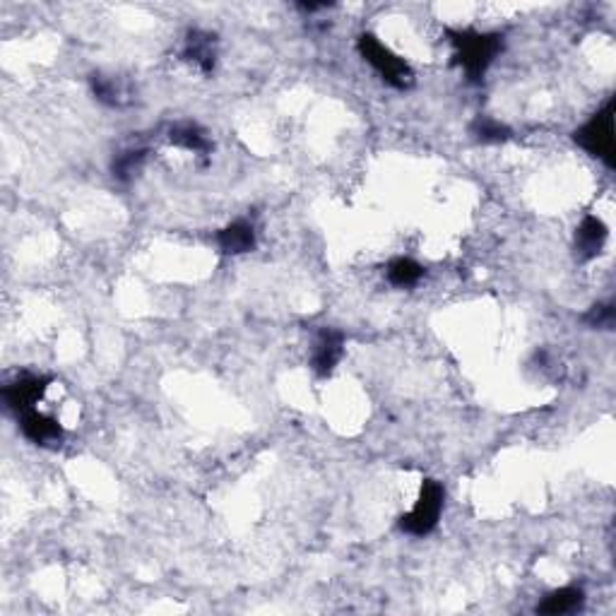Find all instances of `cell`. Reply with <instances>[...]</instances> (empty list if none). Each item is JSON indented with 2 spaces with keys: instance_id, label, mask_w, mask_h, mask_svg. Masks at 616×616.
Returning a JSON list of instances; mask_svg holds the SVG:
<instances>
[{
  "instance_id": "1",
  "label": "cell",
  "mask_w": 616,
  "mask_h": 616,
  "mask_svg": "<svg viewBox=\"0 0 616 616\" xmlns=\"http://www.w3.org/2000/svg\"><path fill=\"white\" fill-rule=\"evenodd\" d=\"M450 41L455 47V61L470 80H479L500 51L499 34H479V31H453Z\"/></svg>"
},
{
  "instance_id": "2",
  "label": "cell",
  "mask_w": 616,
  "mask_h": 616,
  "mask_svg": "<svg viewBox=\"0 0 616 616\" xmlns=\"http://www.w3.org/2000/svg\"><path fill=\"white\" fill-rule=\"evenodd\" d=\"M359 54L364 56V61L371 63L378 75L383 77L385 82L398 90L412 85V70L400 56H395L388 47H383L376 37L364 34L359 37Z\"/></svg>"
},
{
  "instance_id": "3",
  "label": "cell",
  "mask_w": 616,
  "mask_h": 616,
  "mask_svg": "<svg viewBox=\"0 0 616 616\" xmlns=\"http://www.w3.org/2000/svg\"><path fill=\"white\" fill-rule=\"evenodd\" d=\"M441 510H443V486L439 482H424L422 493L416 499L415 509L400 520V527L409 535L424 537L439 525Z\"/></svg>"
},
{
  "instance_id": "4",
  "label": "cell",
  "mask_w": 616,
  "mask_h": 616,
  "mask_svg": "<svg viewBox=\"0 0 616 616\" xmlns=\"http://www.w3.org/2000/svg\"><path fill=\"white\" fill-rule=\"evenodd\" d=\"M576 140L578 145L587 150L593 157H600L607 164H612V154H614V104L609 101L600 114L593 116L576 133Z\"/></svg>"
},
{
  "instance_id": "5",
  "label": "cell",
  "mask_w": 616,
  "mask_h": 616,
  "mask_svg": "<svg viewBox=\"0 0 616 616\" xmlns=\"http://www.w3.org/2000/svg\"><path fill=\"white\" fill-rule=\"evenodd\" d=\"M47 385L48 378L22 376L3 390V398H5L10 407L15 409L17 415H22L27 409H34V405L41 400V395L47 393Z\"/></svg>"
},
{
  "instance_id": "6",
  "label": "cell",
  "mask_w": 616,
  "mask_h": 616,
  "mask_svg": "<svg viewBox=\"0 0 616 616\" xmlns=\"http://www.w3.org/2000/svg\"><path fill=\"white\" fill-rule=\"evenodd\" d=\"M20 426H22V433L31 443L37 446H54V443H61L63 429L61 424L56 422L54 416L41 415L37 409H27L20 415Z\"/></svg>"
},
{
  "instance_id": "7",
  "label": "cell",
  "mask_w": 616,
  "mask_h": 616,
  "mask_svg": "<svg viewBox=\"0 0 616 616\" xmlns=\"http://www.w3.org/2000/svg\"><path fill=\"white\" fill-rule=\"evenodd\" d=\"M342 345H345V335L339 330H321L316 345H313V356H311V366L318 376H330L332 369L338 366L342 359Z\"/></svg>"
},
{
  "instance_id": "8",
  "label": "cell",
  "mask_w": 616,
  "mask_h": 616,
  "mask_svg": "<svg viewBox=\"0 0 616 616\" xmlns=\"http://www.w3.org/2000/svg\"><path fill=\"white\" fill-rule=\"evenodd\" d=\"M604 239H607V227H604V222L593 215L586 217L583 224L578 227L576 234V246L580 258H583V261L595 258V255L600 253V248L604 246Z\"/></svg>"
},
{
  "instance_id": "9",
  "label": "cell",
  "mask_w": 616,
  "mask_h": 616,
  "mask_svg": "<svg viewBox=\"0 0 616 616\" xmlns=\"http://www.w3.org/2000/svg\"><path fill=\"white\" fill-rule=\"evenodd\" d=\"M217 241H219V248H222L224 253H248V251L255 246V231L251 224L239 219V222L224 227V229L217 234Z\"/></svg>"
},
{
  "instance_id": "10",
  "label": "cell",
  "mask_w": 616,
  "mask_h": 616,
  "mask_svg": "<svg viewBox=\"0 0 616 616\" xmlns=\"http://www.w3.org/2000/svg\"><path fill=\"white\" fill-rule=\"evenodd\" d=\"M215 37H210V34H202V31H192L191 37H188V41H185V51L184 56L188 58L191 63H195L198 68L205 70V73H210V70L215 68V41H212Z\"/></svg>"
},
{
  "instance_id": "11",
  "label": "cell",
  "mask_w": 616,
  "mask_h": 616,
  "mask_svg": "<svg viewBox=\"0 0 616 616\" xmlns=\"http://www.w3.org/2000/svg\"><path fill=\"white\" fill-rule=\"evenodd\" d=\"M583 604V590L578 587H563V590H556L547 597V600L539 604V612L542 614H570L576 612L578 607Z\"/></svg>"
},
{
  "instance_id": "12",
  "label": "cell",
  "mask_w": 616,
  "mask_h": 616,
  "mask_svg": "<svg viewBox=\"0 0 616 616\" xmlns=\"http://www.w3.org/2000/svg\"><path fill=\"white\" fill-rule=\"evenodd\" d=\"M424 275V268L419 262H415L412 258H398V261L390 262L388 268V279L393 282L395 287H412L416 285Z\"/></svg>"
},
{
  "instance_id": "13",
  "label": "cell",
  "mask_w": 616,
  "mask_h": 616,
  "mask_svg": "<svg viewBox=\"0 0 616 616\" xmlns=\"http://www.w3.org/2000/svg\"><path fill=\"white\" fill-rule=\"evenodd\" d=\"M171 142H176L178 147L191 150V152H208L210 150L208 138H205L201 128H195V125H176V128L171 131Z\"/></svg>"
},
{
  "instance_id": "14",
  "label": "cell",
  "mask_w": 616,
  "mask_h": 616,
  "mask_svg": "<svg viewBox=\"0 0 616 616\" xmlns=\"http://www.w3.org/2000/svg\"><path fill=\"white\" fill-rule=\"evenodd\" d=\"M94 94L99 97L104 104H111V107H121L124 104V87L116 82V77H104V75H94L92 80Z\"/></svg>"
},
{
  "instance_id": "15",
  "label": "cell",
  "mask_w": 616,
  "mask_h": 616,
  "mask_svg": "<svg viewBox=\"0 0 616 616\" xmlns=\"http://www.w3.org/2000/svg\"><path fill=\"white\" fill-rule=\"evenodd\" d=\"M142 162H145V150H131V152L118 154L114 162V174L125 181V178H131L140 169Z\"/></svg>"
},
{
  "instance_id": "16",
  "label": "cell",
  "mask_w": 616,
  "mask_h": 616,
  "mask_svg": "<svg viewBox=\"0 0 616 616\" xmlns=\"http://www.w3.org/2000/svg\"><path fill=\"white\" fill-rule=\"evenodd\" d=\"M475 133H477L479 138L484 140V142L503 140L506 135H509V131H506L500 124H496V121H492V118H479L477 124H475Z\"/></svg>"
},
{
  "instance_id": "17",
  "label": "cell",
  "mask_w": 616,
  "mask_h": 616,
  "mask_svg": "<svg viewBox=\"0 0 616 616\" xmlns=\"http://www.w3.org/2000/svg\"><path fill=\"white\" fill-rule=\"evenodd\" d=\"M586 321L590 325H597V328H612V323H614V308L609 306V304H600V306H595L587 313Z\"/></svg>"
}]
</instances>
